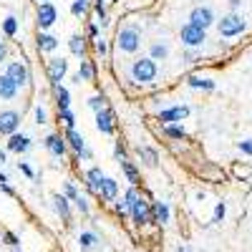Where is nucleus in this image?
Masks as SVG:
<instances>
[{"label":"nucleus","instance_id":"nucleus-1","mask_svg":"<svg viewBox=\"0 0 252 252\" xmlns=\"http://www.w3.org/2000/svg\"><path fill=\"white\" fill-rule=\"evenodd\" d=\"M131 78L136 83H152L157 78V63H154V58H136L131 63Z\"/></svg>","mask_w":252,"mask_h":252},{"label":"nucleus","instance_id":"nucleus-2","mask_svg":"<svg viewBox=\"0 0 252 252\" xmlns=\"http://www.w3.org/2000/svg\"><path fill=\"white\" fill-rule=\"evenodd\" d=\"M139 43H141V35H139V28H136V26H126V28H121L119 35H116V46H119L124 53H134V51L139 48Z\"/></svg>","mask_w":252,"mask_h":252},{"label":"nucleus","instance_id":"nucleus-3","mask_svg":"<svg viewBox=\"0 0 252 252\" xmlns=\"http://www.w3.org/2000/svg\"><path fill=\"white\" fill-rule=\"evenodd\" d=\"M217 31H220L222 38H235V35H240V33L245 31V20H242V15H237V13H229V15H224V18L220 20Z\"/></svg>","mask_w":252,"mask_h":252},{"label":"nucleus","instance_id":"nucleus-4","mask_svg":"<svg viewBox=\"0 0 252 252\" xmlns=\"http://www.w3.org/2000/svg\"><path fill=\"white\" fill-rule=\"evenodd\" d=\"M131 220L141 227V224H146V222H154V212H152V204L146 202V197H136L134 199V207H131Z\"/></svg>","mask_w":252,"mask_h":252},{"label":"nucleus","instance_id":"nucleus-5","mask_svg":"<svg viewBox=\"0 0 252 252\" xmlns=\"http://www.w3.org/2000/svg\"><path fill=\"white\" fill-rule=\"evenodd\" d=\"M189 23L197 26V28H202V31H207L209 26L215 23V13H212V8H207V5H197V8L192 10V15H189Z\"/></svg>","mask_w":252,"mask_h":252},{"label":"nucleus","instance_id":"nucleus-6","mask_svg":"<svg viewBox=\"0 0 252 252\" xmlns=\"http://www.w3.org/2000/svg\"><path fill=\"white\" fill-rule=\"evenodd\" d=\"M207 40V33L202 31V28H197V26H192V23H187L184 28H182V43L184 46H189V48H197V46H202Z\"/></svg>","mask_w":252,"mask_h":252},{"label":"nucleus","instance_id":"nucleus-7","mask_svg":"<svg viewBox=\"0 0 252 252\" xmlns=\"http://www.w3.org/2000/svg\"><path fill=\"white\" fill-rule=\"evenodd\" d=\"M56 18H58V10L53 3H43V5H38V28L40 33L48 31L53 23H56Z\"/></svg>","mask_w":252,"mask_h":252},{"label":"nucleus","instance_id":"nucleus-8","mask_svg":"<svg viewBox=\"0 0 252 252\" xmlns=\"http://www.w3.org/2000/svg\"><path fill=\"white\" fill-rule=\"evenodd\" d=\"M66 73H68V61L66 58H53L48 63V78H51L53 86H61V81L66 78Z\"/></svg>","mask_w":252,"mask_h":252},{"label":"nucleus","instance_id":"nucleus-9","mask_svg":"<svg viewBox=\"0 0 252 252\" xmlns=\"http://www.w3.org/2000/svg\"><path fill=\"white\" fill-rule=\"evenodd\" d=\"M20 126V116L15 111H0V134L13 136Z\"/></svg>","mask_w":252,"mask_h":252},{"label":"nucleus","instance_id":"nucleus-10","mask_svg":"<svg viewBox=\"0 0 252 252\" xmlns=\"http://www.w3.org/2000/svg\"><path fill=\"white\" fill-rule=\"evenodd\" d=\"M187 116H189V106H174V109L161 111L157 119H159L164 126H172L174 121H182V119H187Z\"/></svg>","mask_w":252,"mask_h":252},{"label":"nucleus","instance_id":"nucleus-11","mask_svg":"<svg viewBox=\"0 0 252 252\" xmlns=\"http://www.w3.org/2000/svg\"><path fill=\"white\" fill-rule=\"evenodd\" d=\"M5 73L13 78L15 86H26V83H28V68L23 66V63H18V61H15V63H10Z\"/></svg>","mask_w":252,"mask_h":252},{"label":"nucleus","instance_id":"nucleus-12","mask_svg":"<svg viewBox=\"0 0 252 252\" xmlns=\"http://www.w3.org/2000/svg\"><path fill=\"white\" fill-rule=\"evenodd\" d=\"M96 129L101 134H114V114L109 109H103L96 114Z\"/></svg>","mask_w":252,"mask_h":252},{"label":"nucleus","instance_id":"nucleus-13","mask_svg":"<svg viewBox=\"0 0 252 252\" xmlns=\"http://www.w3.org/2000/svg\"><path fill=\"white\" fill-rule=\"evenodd\" d=\"M46 149L51 152V154H56V157H63L66 154V139L63 136H58V134H51V136H46Z\"/></svg>","mask_w":252,"mask_h":252},{"label":"nucleus","instance_id":"nucleus-14","mask_svg":"<svg viewBox=\"0 0 252 252\" xmlns=\"http://www.w3.org/2000/svg\"><path fill=\"white\" fill-rule=\"evenodd\" d=\"M8 149H10V152H18V154H23V152L31 149V139L23 136V134H13V136L8 139Z\"/></svg>","mask_w":252,"mask_h":252},{"label":"nucleus","instance_id":"nucleus-15","mask_svg":"<svg viewBox=\"0 0 252 252\" xmlns=\"http://www.w3.org/2000/svg\"><path fill=\"white\" fill-rule=\"evenodd\" d=\"M66 141L71 144V149H73L78 157L86 152V141H83V136H81L76 129H66Z\"/></svg>","mask_w":252,"mask_h":252},{"label":"nucleus","instance_id":"nucleus-16","mask_svg":"<svg viewBox=\"0 0 252 252\" xmlns=\"http://www.w3.org/2000/svg\"><path fill=\"white\" fill-rule=\"evenodd\" d=\"M103 179H106V177H103V172L98 169V166H91V169L86 172V184H89L91 192H98L101 184H103Z\"/></svg>","mask_w":252,"mask_h":252},{"label":"nucleus","instance_id":"nucleus-17","mask_svg":"<svg viewBox=\"0 0 252 252\" xmlns=\"http://www.w3.org/2000/svg\"><path fill=\"white\" fill-rule=\"evenodd\" d=\"M98 194L106 199V202H114L116 199V194H119V184H116V179H103V184H101V189H98Z\"/></svg>","mask_w":252,"mask_h":252},{"label":"nucleus","instance_id":"nucleus-18","mask_svg":"<svg viewBox=\"0 0 252 252\" xmlns=\"http://www.w3.org/2000/svg\"><path fill=\"white\" fill-rule=\"evenodd\" d=\"M15 94H18V86L13 83V78L8 73H3L0 76V98H13Z\"/></svg>","mask_w":252,"mask_h":252},{"label":"nucleus","instance_id":"nucleus-19","mask_svg":"<svg viewBox=\"0 0 252 252\" xmlns=\"http://www.w3.org/2000/svg\"><path fill=\"white\" fill-rule=\"evenodd\" d=\"M152 212H154V222H159V224L169 222V204H166V202H154Z\"/></svg>","mask_w":252,"mask_h":252},{"label":"nucleus","instance_id":"nucleus-20","mask_svg":"<svg viewBox=\"0 0 252 252\" xmlns=\"http://www.w3.org/2000/svg\"><path fill=\"white\" fill-rule=\"evenodd\" d=\"M136 154H139V159H141L146 166H157V161H159V154L152 149V146H139Z\"/></svg>","mask_w":252,"mask_h":252},{"label":"nucleus","instance_id":"nucleus-21","mask_svg":"<svg viewBox=\"0 0 252 252\" xmlns=\"http://www.w3.org/2000/svg\"><path fill=\"white\" fill-rule=\"evenodd\" d=\"M56 98H58V111H66L71 106V94L66 86H56Z\"/></svg>","mask_w":252,"mask_h":252},{"label":"nucleus","instance_id":"nucleus-22","mask_svg":"<svg viewBox=\"0 0 252 252\" xmlns=\"http://www.w3.org/2000/svg\"><path fill=\"white\" fill-rule=\"evenodd\" d=\"M56 46H58V40H56L53 35L38 33V48H40V51H56Z\"/></svg>","mask_w":252,"mask_h":252},{"label":"nucleus","instance_id":"nucleus-23","mask_svg":"<svg viewBox=\"0 0 252 252\" xmlns=\"http://www.w3.org/2000/svg\"><path fill=\"white\" fill-rule=\"evenodd\" d=\"M189 86H192V89L212 91V89H215V81H212V78H202V76H192V78H189Z\"/></svg>","mask_w":252,"mask_h":252},{"label":"nucleus","instance_id":"nucleus-24","mask_svg":"<svg viewBox=\"0 0 252 252\" xmlns=\"http://www.w3.org/2000/svg\"><path fill=\"white\" fill-rule=\"evenodd\" d=\"M78 76H81V81H94V76H96L94 63L83 58V61H81V68H78Z\"/></svg>","mask_w":252,"mask_h":252},{"label":"nucleus","instance_id":"nucleus-25","mask_svg":"<svg viewBox=\"0 0 252 252\" xmlns=\"http://www.w3.org/2000/svg\"><path fill=\"white\" fill-rule=\"evenodd\" d=\"M53 202H56V209H58V212H61V217H63V220L68 222V220H71V209H68V199H66V197H61V194H56V197H53Z\"/></svg>","mask_w":252,"mask_h":252},{"label":"nucleus","instance_id":"nucleus-26","mask_svg":"<svg viewBox=\"0 0 252 252\" xmlns=\"http://www.w3.org/2000/svg\"><path fill=\"white\" fill-rule=\"evenodd\" d=\"M68 48H71L73 56H83V53H86V43H83V38H81V35H71Z\"/></svg>","mask_w":252,"mask_h":252},{"label":"nucleus","instance_id":"nucleus-27","mask_svg":"<svg viewBox=\"0 0 252 252\" xmlns=\"http://www.w3.org/2000/svg\"><path fill=\"white\" fill-rule=\"evenodd\" d=\"M121 169H124V174L129 177V182H131L134 187L139 184V172H136V166H134L129 159H126V161H121Z\"/></svg>","mask_w":252,"mask_h":252},{"label":"nucleus","instance_id":"nucleus-28","mask_svg":"<svg viewBox=\"0 0 252 252\" xmlns=\"http://www.w3.org/2000/svg\"><path fill=\"white\" fill-rule=\"evenodd\" d=\"M164 134L169 136V139H184V136H187V131H184V126H179V124H172V126H164Z\"/></svg>","mask_w":252,"mask_h":252},{"label":"nucleus","instance_id":"nucleus-29","mask_svg":"<svg viewBox=\"0 0 252 252\" xmlns=\"http://www.w3.org/2000/svg\"><path fill=\"white\" fill-rule=\"evenodd\" d=\"M78 242H81L83 250H91V247L98 242V237H96L94 232H81V235H78Z\"/></svg>","mask_w":252,"mask_h":252},{"label":"nucleus","instance_id":"nucleus-30","mask_svg":"<svg viewBox=\"0 0 252 252\" xmlns=\"http://www.w3.org/2000/svg\"><path fill=\"white\" fill-rule=\"evenodd\" d=\"M3 31H5V35H10V38L18 33V20H15L13 15H8V18L3 20Z\"/></svg>","mask_w":252,"mask_h":252},{"label":"nucleus","instance_id":"nucleus-31","mask_svg":"<svg viewBox=\"0 0 252 252\" xmlns=\"http://www.w3.org/2000/svg\"><path fill=\"white\" fill-rule=\"evenodd\" d=\"M166 56H169V48H166L164 43H154V46H152V58H154V61L166 58Z\"/></svg>","mask_w":252,"mask_h":252},{"label":"nucleus","instance_id":"nucleus-32","mask_svg":"<svg viewBox=\"0 0 252 252\" xmlns=\"http://www.w3.org/2000/svg\"><path fill=\"white\" fill-rule=\"evenodd\" d=\"M58 114H61L63 124H66V129H76V116H73V111H71V109H66V111H58Z\"/></svg>","mask_w":252,"mask_h":252},{"label":"nucleus","instance_id":"nucleus-33","mask_svg":"<svg viewBox=\"0 0 252 252\" xmlns=\"http://www.w3.org/2000/svg\"><path fill=\"white\" fill-rule=\"evenodd\" d=\"M86 10H89V3H86V0H76V3L71 5V13H73V15H83Z\"/></svg>","mask_w":252,"mask_h":252},{"label":"nucleus","instance_id":"nucleus-34","mask_svg":"<svg viewBox=\"0 0 252 252\" xmlns=\"http://www.w3.org/2000/svg\"><path fill=\"white\" fill-rule=\"evenodd\" d=\"M89 106L98 114V111H103V96H94V98H89Z\"/></svg>","mask_w":252,"mask_h":252},{"label":"nucleus","instance_id":"nucleus-35","mask_svg":"<svg viewBox=\"0 0 252 252\" xmlns=\"http://www.w3.org/2000/svg\"><path fill=\"white\" fill-rule=\"evenodd\" d=\"M63 189H66V197H68V199H73V202H76V199L81 197V194L76 192V187H73V182H66V187H63Z\"/></svg>","mask_w":252,"mask_h":252},{"label":"nucleus","instance_id":"nucleus-36","mask_svg":"<svg viewBox=\"0 0 252 252\" xmlns=\"http://www.w3.org/2000/svg\"><path fill=\"white\" fill-rule=\"evenodd\" d=\"M224 212H227V207H224V202H220L215 207V222H222L224 220Z\"/></svg>","mask_w":252,"mask_h":252},{"label":"nucleus","instance_id":"nucleus-37","mask_svg":"<svg viewBox=\"0 0 252 252\" xmlns=\"http://www.w3.org/2000/svg\"><path fill=\"white\" fill-rule=\"evenodd\" d=\"M114 157H116L119 161H126V149H124L121 144H116V149H114Z\"/></svg>","mask_w":252,"mask_h":252},{"label":"nucleus","instance_id":"nucleus-38","mask_svg":"<svg viewBox=\"0 0 252 252\" xmlns=\"http://www.w3.org/2000/svg\"><path fill=\"white\" fill-rule=\"evenodd\" d=\"M46 119H48V116H46V109L38 106V109H35V124H46Z\"/></svg>","mask_w":252,"mask_h":252},{"label":"nucleus","instance_id":"nucleus-39","mask_svg":"<svg viewBox=\"0 0 252 252\" xmlns=\"http://www.w3.org/2000/svg\"><path fill=\"white\" fill-rule=\"evenodd\" d=\"M240 152L247 154V157H252V141H240Z\"/></svg>","mask_w":252,"mask_h":252},{"label":"nucleus","instance_id":"nucleus-40","mask_svg":"<svg viewBox=\"0 0 252 252\" xmlns=\"http://www.w3.org/2000/svg\"><path fill=\"white\" fill-rule=\"evenodd\" d=\"M76 207L81 209V212H83V215H89V202H86V199H83V197H78V199H76Z\"/></svg>","mask_w":252,"mask_h":252},{"label":"nucleus","instance_id":"nucleus-41","mask_svg":"<svg viewBox=\"0 0 252 252\" xmlns=\"http://www.w3.org/2000/svg\"><path fill=\"white\" fill-rule=\"evenodd\" d=\"M5 242H8V245H18V237H15L13 232H5Z\"/></svg>","mask_w":252,"mask_h":252},{"label":"nucleus","instance_id":"nucleus-42","mask_svg":"<svg viewBox=\"0 0 252 252\" xmlns=\"http://www.w3.org/2000/svg\"><path fill=\"white\" fill-rule=\"evenodd\" d=\"M20 172H23L26 177H33V169H31V166H28V164H20Z\"/></svg>","mask_w":252,"mask_h":252},{"label":"nucleus","instance_id":"nucleus-43","mask_svg":"<svg viewBox=\"0 0 252 252\" xmlns=\"http://www.w3.org/2000/svg\"><path fill=\"white\" fill-rule=\"evenodd\" d=\"M96 51L103 56V53H106V43H103V40H96Z\"/></svg>","mask_w":252,"mask_h":252},{"label":"nucleus","instance_id":"nucleus-44","mask_svg":"<svg viewBox=\"0 0 252 252\" xmlns=\"http://www.w3.org/2000/svg\"><path fill=\"white\" fill-rule=\"evenodd\" d=\"M235 174H237V177H247V174H250V169H242V166H235Z\"/></svg>","mask_w":252,"mask_h":252},{"label":"nucleus","instance_id":"nucleus-45","mask_svg":"<svg viewBox=\"0 0 252 252\" xmlns=\"http://www.w3.org/2000/svg\"><path fill=\"white\" fill-rule=\"evenodd\" d=\"M89 35H91V38H96V35H98V28H96V26H91V28H89Z\"/></svg>","mask_w":252,"mask_h":252},{"label":"nucleus","instance_id":"nucleus-46","mask_svg":"<svg viewBox=\"0 0 252 252\" xmlns=\"http://www.w3.org/2000/svg\"><path fill=\"white\" fill-rule=\"evenodd\" d=\"M3 61H5V46L0 43V63H3Z\"/></svg>","mask_w":252,"mask_h":252},{"label":"nucleus","instance_id":"nucleus-47","mask_svg":"<svg viewBox=\"0 0 252 252\" xmlns=\"http://www.w3.org/2000/svg\"><path fill=\"white\" fill-rule=\"evenodd\" d=\"M5 182H8V177H5V174H3V172H0V187H8V184H5Z\"/></svg>","mask_w":252,"mask_h":252},{"label":"nucleus","instance_id":"nucleus-48","mask_svg":"<svg viewBox=\"0 0 252 252\" xmlns=\"http://www.w3.org/2000/svg\"><path fill=\"white\" fill-rule=\"evenodd\" d=\"M240 3H242V0H229V8H237Z\"/></svg>","mask_w":252,"mask_h":252},{"label":"nucleus","instance_id":"nucleus-49","mask_svg":"<svg viewBox=\"0 0 252 252\" xmlns=\"http://www.w3.org/2000/svg\"><path fill=\"white\" fill-rule=\"evenodd\" d=\"M0 161H5V152L3 149H0Z\"/></svg>","mask_w":252,"mask_h":252},{"label":"nucleus","instance_id":"nucleus-50","mask_svg":"<svg viewBox=\"0 0 252 252\" xmlns=\"http://www.w3.org/2000/svg\"><path fill=\"white\" fill-rule=\"evenodd\" d=\"M179 252H192V250H189V247H179Z\"/></svg>","mask_w":252,"mask_h":252},{"label":"nucleus","instance_id":"nucleus-51","mask_svg":"<svg viewBox=\"0 0 252 252\" xmlns=\"http://www.w3.org/2000/svg\"><path fill=\"white\" fill-rule=\"evenodd\" d=\"M38 3H40V5H43V3H51V0H38Z\"/></svg>","mask_w":252,"mask_h":252}]
</instances>
